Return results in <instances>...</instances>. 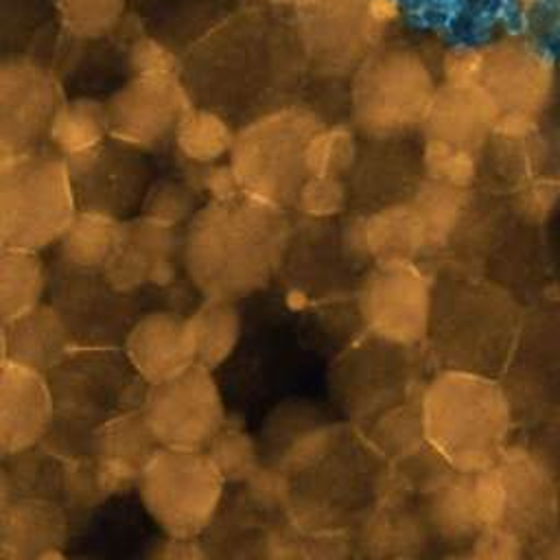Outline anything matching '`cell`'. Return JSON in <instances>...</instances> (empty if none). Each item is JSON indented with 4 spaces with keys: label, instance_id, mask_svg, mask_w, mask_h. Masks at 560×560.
Masks as SVG:
<instances>
[{
    "label": "cell",
    "instance_id": "1",
    "mask_svg": "<svg viewBox=\"0 0 560 560\" xmlns=\"http://www.w3.org/2000/svg\"><path fill=\"white\" fill-rule=\"evenodd\" d=\"M289 243L282 208L236 195L210 199L188 221L184 267L206 300L236 302L262 289Z\"/></svg>",
    "mask_w": 560,
    "mask_h": 560
},
{
    "label": "cell",
    "instance_id": "2",
    "mask_svg": "<svg viewBox=\"0 0 560 560\" xmlns=\"http://www.w3.org/2000/svg\"><path fill=\"white\" fill-rule=\"evenodd\" d=\"M523 317L521 300L492 278L459 273L433 282L429 337L444 370L501 378Z\"/></svg>",
    "mask_w": 560,
    "mask_h": 560
},
{
    "label": "cell",
    "instance_id": "3",
    "mask_svg": "<svg viewBox=\"0 0 560 560\" xmlns=\"http://www.w3.org/2000/svg\"><path fill=\"white\" fill-rule=\"evenodd\" d=\"M427 444L455 470L481 472L510 446L514 416L499 378L442 370L420 396Z\"/></svg>",
    "mask_w": 560,
    "mask_h": 560
},
{
    "label": "cell",
    "instance_id": "4",
    "mask_svg": "<svg viewBox=\"0 0 560 560\" xmlns=\"http://www.w3.org/2000/svg\"><path fill=\"white\" fill-rule=\"evenodd\" d=\"M79 212L66 158L46 149L0 155V243L39 252L70 228Z\"/></svg>",
    "mask_w": 560,
    "mask_h": 560
},
{
    "label": "cell",
    "instance_id": "5",
    "mask_svg": "<svg viewBox=\"0 0 560 560\" xmlns=\"http://www.w3.org/2000/svg\"><path fill=\"white\" fill-rule=\"evenodd\" d=\"M322 118L302 105H282L236 129L228 158L243 195L276 208L295 203L308 177L306 147Z\"/></svg>",
    "mask_w": 560,
    "mask_h": 560
},
{
    "label": "cell",
    "instance_id": "6",
    "mask_svg": "<svg viewBox=\"0 0 560 560\" xmlns=\"http://www.w3.org/2000/svg\"><path fill=\"white\" fill-rule=\"evenodd\" d=\"M438 83L420 52L405 46L376 48L352 74V125L370 140L420 131Z\"/></svg>",
    "mask_w": 560,
    "mask_h": 560
},
{
    "label": "cell",
    "instance_id": "7",
    "mask_svg": "<svg viewBox=\"0 0 560 560\" xmlns=\"http://www.w3.org/2000/svg\"><path fill=\"white\" fill-rule=\"evenodd\" d=\"M499 381L510 398L514 427H560V298L529 304Z\"/></svg>",
    "mask_w": 560,
    "mask_h": 560
},
{
    "label": "cell",
    "instance_id": "8",
    "mask_svg": "<svg viewBox=\"0 0 560 560\" xmlns=\"http://www.w3.org/2000/svg\"><path fill=\"white\" fill-rule=\"evenodd\" d=\"M225 479L203 451L158 446L138 475L140 501L166 536L197 538L217 514Z\"/></svg>",
    "mask_w": 560,
    "mask_h": 560
},
{
    "label": "cell",
    "instance_id": "9",
    "mask_svg": "<svg viewBox=\"0 0 560 560\" xmlns=\"http://www.w3.org/2000/svg\"><path fill=\"white\" fill-rule=\"evenodd\" d=\"M481 48V83L499 109L547 118L560 94V66L551 44L527 31H516Z\"/></svg>",
    "mask_w": 560,
    "mask_h": 560
},
{
    "label": "cell",
    "instance_id": "10",
    "mask_svg": "<svg viewBox=\"0 0 560 560\" xmlns=\"http://www.w3.org/2000/svg\"><path fill=\"white\" fill-rule=\"evenodd\" d=\"M142 416L155 444L175 451H206L225 427L219 385L203 365L149 385Z\"/></svg>",
    "mask_w": 560,
    "mask_h": 560
},
{
    "label": "cell",
    "instance_id": "11",
    "mask_svg": "<svg viewBox=\"0 0 560 560\" xmlns=\"http://www.w3.org/2000/svg\"><path fill=\"white\" fill-rule=\"evenodd\" d=\"M433 280L416 267L376 265L361 284L359 313L365 328L381 341L413 346L429 337Z\"/></svg>",
    "mask_w": 560,
    "mask_h": 560
},
{
    "label": "cell",
    "instance_id": "12",
    "mask_svg": "<svg viewBox=\"0 0 560 560\" xmlns=\"http://www.w3.org/2000/svg\"><path fill=\"white\" fill-rule=\"evenodd\" d=\"M59 77L37 59L13 55L0 63V155L37 149L66 101Z\"/></svg>",
    "mask_w": 560,
    "mask_h": 560
},
{
    "label": "cell",
    "instance_id": "13",
    "mask_svg": "<svg viewBox=\"0 0 560 560\" xmlns=\"http://www.w3.org/2000/svg\"><path fill=\"white\" fill-rule=\"evenodd\" d=\"M105 103L109 136L131 149L153 151L173 140L182 114L192 105V92L182 74H131Z\"/></svg>",
    "mask_w": 560,
    "mask_h": 560
},
{
    "label": "cell",
    "instance_id": "14",
    "mask_svg": "<svg viewBox=\"0 0 560 560\" xmlns=\"http://www.w3.org/2000/svg\"><path fill=\"white\" fill-rule=\"evenodd\" d=\"M494 468L505 492L499 529L514 534L527 551L560 532L556 472L529 444L510 442Z\"/></svg>",
    "mask_w": 560,
    "mask_h": 560
},
{
    "label": "cell",
    "instance_id": "15",
    "mask_svg": "<svg viewBox=\"0 0 560 560\" xmlns=\"http://www.w3.org/2000/svg\"><path fill=\"white\" fill-rule=\"evenodd\" d=\"M298 39L304 55L326 74H346L376 50L381 24L368 0H319L300 9Z\"/></svg>",
    "mask_w": 560,
    "mask_h": 560
},
{
    "label": "cell",
    "instance_id": "16",
    "mask_svg": "<svg viewBox=\"0 0 560 560\" xmlns=\"http://www.w3.org/2000/svg\"><path fill=\"white\" fill-rule=\"evenodd\" d=\"M79 210H96L122 219L125 212L142 206L149 190V168L142 151L114 138L101 147L66 158Z\"/></svg>",
    "mask_w": 560,
    "mask_h": 560
},
{
    "label": "cell",
    "instance_id": "17",
    "mask_svg": "<svg viewBox=\"0 0 560 560\" xmlns=\"http://www.w3.org/2000/svg\"><path fill=\"white\" fill-rule=\"evenodd\" d=\"M343 247L359 260L407 265L429 252L422 219L411 199L370 208L343 225Z\"/></svg>",
    "mask_w": 560,
    "mask_h": 560
},
{
    "label": "cell",
    "instance_id": "18",
    "mask_svg": "<svg viewBox=\"0 0 560 560\" xmlns=\"http://www.w3.org/2000/svg\"><path fill=\"white\" fill-rule=\"evenodd\" d=\"M133 372L149 385L171 381L197 365V343L190 317L173 311L142 315L125 339Z\"/></svg>",
    "mask_w": 560,
    "mask_h": 560
},
{
    "label": "cell",
    "instance_id": "19",
    "mask_svg": "<svg viewBox=\"0 0 560 560\" xmlns=\"http://www.w3.org/2000/svg\"><path fill=\"white\" fill-rule=\"evenodd\" d=\"M52 420V392L44 372L2 361L0 370V451L4 457L33 448Z\"/></svg>",
    "mask_w": 560,
    "mask_h": 560
},
{
    "label": "cell",
    "instance_id": "20",
    "mask_svg": "<svg viewBox=\"0 0 560 560\" xmlns=\"http://www.w3.org/2000/svg\"><path fill=\"white\" fill-rule=\"evenodd\" d=\"M499 105L483 83L440 81L422 122V138L444 140L486 153L492 140Z\"/></svg>",
    "mask_w": 560,
    "mask_h": 560
},
{
    "label": "cell",
    "instance_id": "21",
    "mask_svg": "<svg viewBox=\"0 0 560 560\" xmlns=\"http://www.w3.org/2000/svg\"><path fill=\"white\" fill-rule=\"evenodd\" d=\"M175 249L177 238L173 228L142 214L125 221L118 247L103 271L116 289L125 291L144 282L164 284L173 278L171 256Z\"/></svg>",
    "mask_w": 560,
    "mask_h": 560
},
{
    "label": "cell",
    "instance_id": "22",
    "mask_svg": "<svg viewBox=\"0 0 560 560\" xmlns=\"http://www.w3.org/2000/svg\"><path fill=\"white\" fill-rule=\"evenodd\" d=\"M68 348L70 328L55 306L39 304L11 322H2V361L46 372L66 357Z\"/></svg>",
    "mask_w": 560,
    "mask_h": 560
},
{
    "label": "cell",
    "instance_id": "23",
    "mask_svg": "<svg viewBox=\"0 0 560 560\" xmlns=\"http://www.w3.org/2000/svg\"><path fill=\"white\" fill-rule=\"evenodd\" d=\"M66 536L63 512L46 499H20L2 510V549L9 560H48Z\"/></svg>",
    "mask_w": 560,
    "mask_h": 560
},
{
    "label": "cell",
    "instance_id": "24",
    "mask_svg": "<svg viewBox=\"0 0 560 560\" xmlns=\"http://www.w3.org/2000/svg\"><path fill=\"white\" fill-rule=\"evenodd\" d=\"M107 103L92 96L66 98L57 109L46 140L61 158H74L109 140Z\"/></svg>",
    "mask_w": 560,
    "mask_h": 560
},
{
    "label": "cell",
    "instance_id": "25",
    "mask_svg": "<svg viewBox=\"0 0 560 560\" xmlns=\"http://www.w3.org/2000/svg\"><path fill=\"white\" fill-rule=\"evenodd\" d=\"M236 129L210 105H190L173 133L175 151L188 164H212L230 158Z\"/></svg>",
    "mask_w": 560,
    "mask_h": 560
},
{
    "label": "cell",
    "instance_id": "26",
    "mask_svg": "<svg viewBox=\"0 0 560 560\" xmlns=\"http://www.w3.org/2000/svg\"><path fill=\"white\" fill-rule=\"evenodd\" d=\"M125 221L96 210H79L59 238L61 258L79 269H103L118 247Z\"/></svg>",
    "mask_w": 560,
    "mask_h": 560
},
{
    "label": "cell",
    "instance_id": "27",
    "mask_svg": "<svg viewBox=\"0 0 560 560\" xmlns=\"http://www.w3.org/2000/svg\"><path fill=\"white\" fill-rule=\"evenodd\" d=\"M46 287L37 252L2 247L0 252V322H11L42 304Z\"/></svg>",
    "mask_w": 560,
    "mask_h": 560
},
{
    "label": "cell",
    "instance_id": "28",
    "mask_svg": "<svg viewBox=\"0 0 560 560\" xmlns=\"http://www.w3.org/2000/svg\"><path fill=\"white\" fill-rule=\"evenodd\" d=\"M197 343V365L210 372L228 361L238 346L243 332V319L236 302L230 300H203V304L188 315Z\"/></svg>",
    "mask_w": 560,
    "mask_h": 560
},
{
    "label": "cell",
    "instance_id": "29",
    "mask_svg": "<svg viewBox=\"0 0 560 560\" xmlns=\"http://www.w3.org/2000/svg\"><path fill=\"white\" fill-rule=\"evenodd\" d=\"M361 153L359 131L348 122L322 125L306 147L308 175L346 177L357 166Z\"/></svg>",
    "mask_w": 560,
    "mask_h": 560
},
{
    "label": "cell",
    "instance_id": "30",
    "mask_svg": "<svg viewBox=\"0 0 560 560\" xmlns=\"http://www.w3.org/2000/svg\"><path fill=\"white\" fill-rule=\"evenodd\" d=\"M420 164L429 179L457 188H472L483 168V153L453 142L422 138Z\"/></svg>",
    "mask_w": 560,
    "mask_h": 560
},
{
    "label": "cell",
    "instance_id": "31",
    "mask_svg": "<svg viewBox=\"0 0 560 560\" xmlns=\"http://www.w3.org/2000/svg\"><path fill=\"white\" fill-rule=\"evenodd\" d=\"M55 9L66 35L98 39L122 22L127 0H55Z\"/></svg>",
    "mask_w": 560,
    "mask_h": 560
},
{
    "label": "cell",
    "instance_id": "32",
    "mask_svg": "<svg viewBox=\"0 0 560 560\" xmlns=\"http://www.w3.org/2000/svg\"><path fill=\"white\" fill-rule=\"evenodd\" d=\"M372 440L389 457L409 459L427 446L422 409L418 405H398L387 409L372 429Z\"/></svg>",
    "mask_w": 560,
    "mask_h": 560
},
{
    "label": "cell",
    "instance_id": "33",
    "mask_svg": "<svg viewBox=\"0 0 560 560\" xmlns=\"http://www.w3.org/2000/svg\"><path fill=\"white\" fill-rule=\"evenodd\" d=\"M225 481H249L260 464V451L254 440L234 427H223L203 451Z\"/></svg>",
    "mask_w": 560,
    "mask_h": 560
},
{
    "label": "cell",
    "instance_id": "34",
    "mask_svg": "<svg viewBox=\"0 0 560 560\" xmlns=\"http://www.w3.org/2000/svg\"><path fill=\"white\" fill-rule=\"evenodd\" d=\"M197 210V188L188 179L153 182L142 201L144 217L171 228L190 221Z\"/></svg>",
    "mask_w": 560,
    "mask_h": 560
},
{
    "label": "cell",
    "instance_id": "35",
    "mask_svg": "<svg viewBox=\"0 0 560 560\" xmlns=\"http://www.w3.org/2000/svg\"><path fill=\"white\" fill-rule=\"evenodd\" d=\"M350 201V186L346 177L308 175L295 197V208L311 219H330L346 210Z\"/></svg>",
    "mask_w": 560,
    "mask_h": 560
},
{
    "label": "cell",
    "instance_id": "36",
    "mask_svg": "<svg viewBox=\"0 0 560 560\" xmlns=\"http://www.w3.org/2000/svg\"><path fill=\"white\" fill-rule=\"evenodd\" d=\"M127 61L131 74H179L175 50L153 35H138L127 50Z\"/></svg>",
    "mask_w": 560,
    "mask_h": 560
},
{
    "label": "cell",
    "instance_id": "37",
    "mask_svg": "<svg viewBox=\"0 0 560 560\" xmlns=\"http://www.w3.org/2000/svg\"><path fill=\"white\" fill-rule=\"evenodd\" d=\"M448 560H527V549L514 534L494 527L481 532L464 551Z\"/></svg>",
    "mask_w": 560,
    "mask_h": 560
},
{
    "label": "cell",
    "instance_id": "38",
    "mask_svg": "<svg viewBox=\"0 0 560 560\" xmlns=\"http://www.w3.org/2000/svg\"><path fill=\"white\" fill-rule=\"evenodd\" d=\"M483 74V48L481 46H455L442 57L440 81L446 83H481Z\"/></svg>",
    "mask_w": 560,
    "mask_h": 560
},
{
    "label": "cell",
    "instance_id": "39",
    "mask_svg": "<svg viewBox=\"0 0 560 560\" xmlns=\"http://www.w3.org/2000/svg\"><path fill=\"white\" fill-rule=\"evenodd\" d=\"M160 560H206V553L195 538L168 536V540L162 547Z\"/></svg>",
    "mask_w": 560,
    "mask_h": 560
},
{
    "label": "cell",
    "instance_id": "40",
    "mask_svg": "<svg viewBox=\"0 0 560 560\" xmlns=\"http://www.w3.org/2000/svg\"><path fill=\"white\" fill-rule=\"evenodd\" d=\"M368 4H370L372 18H374L376 24H381L383 28H385L387 24L396 22L398 11H400L398 0H368Z\"/></svg>",
    "mask_w": 560,
    "mask_h": 560
},
{
    "label": "cell",
    "instance_id": "41",
    "mask_svg": "<svg viewBox=\"0 0 560 560\" xmlns=\"http://www.w3.org/2000/svg\"><path fill=\"white\" fill-rule=\"evenodd\" d=\"M527 560H560V532L527 551Z\"/></svg>",
    "mask_w": 560,
    "mask_h": 560
},
{
    "label": "cell",
    "instance_id": "42",
    "mask_svg": "<svg viewBox=\"0 0 560 560\" xmlns=\"http://www.w3.org/2000/svg\"><path fill=\"white\" fill-rule=\"evenodd\" d=\"M269 2L280 4V7H291V9L300 11V9H306V7H311V4H315L319 0H269Z\"/></svg>",
    "mask_w": 560,
    "mask_h": 560
},
{
    "label": "cell",
    "instance_id": "43",
    "mask_svg": "<svg viewBox=\"0 0 560 560\" xmlns=\"http://www.w3.org/2000/svg\"><path fill=\"white\" fill-rule=\"evenodd\" d=\"M558 514H560V481H558Z\"/></svg>",
    "mask_w": 560,
    "mask_h": 560
},
{
    "label": "cell",
    "instance_id": "44",
    "mask_svg": "<svg viewBox=\"0 0 560 560\" xmlns=\"http://www.w3.org/2000/svg\"><path fill=\"white\" fill-rule=\"evenodd\" d=\"M400 560H407V558H400Z\"/></svg>",
    "mask_w": 560,
    "mask_h": 560
}]
</instances>
